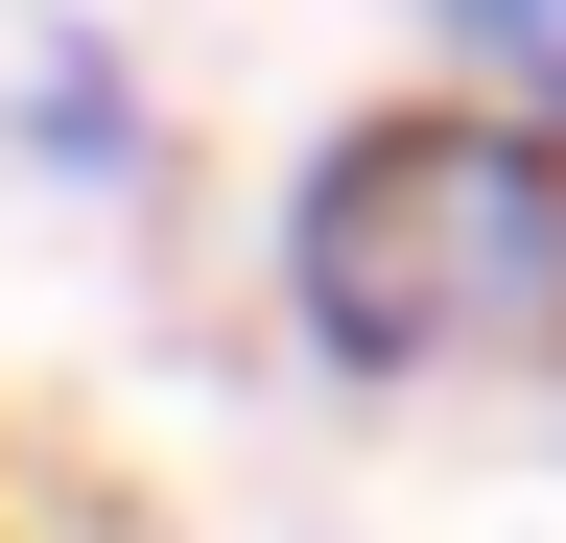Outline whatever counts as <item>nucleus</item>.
<instances>
[{
    "mask_svg": "<svg viewBox=\"0 0 566 543\" xmlns=\"http://www.w3.org/2000/svg\"><path fill=\"white\" fill-rule=\"evenodd\" d=\"M307 378L401 401V378H520L566 355V143L520 95H401V118H331L283 166V237H260Z\"/></svg>",
    "mask_w": 566,
    "mask_h": 543,
    "instance_id": "1",
    "label": "nucleus"
},
{
    "mask_svg": "<svg viewBox=\"0 0 566 543\" xmlns=\"http://www.w3.org/2000/svg\"><path fill=\"white\" fill-rule=\"evenodd\" d=\"M0 143H24L48 189H95V213H118V189H166V118H142V72H118L95 24H24V95H0Z\"/></svg>",
    "mask_w": 566,
    "mask_h": 543,
    "instance_id": "2",
    "label": "nucleus"
},
{
    "mask_svg": "<svg viewBox=\"0 0 566 543\" xmlns=\"http://www.w3.org/2000/svg\"><path fill=\"white\" fill-rule=\"evenodd\" d=\"M424 24H449V48H495V72H520V95L566 72V0H424Z\"/></svg>",
    "mask_w": 566,
    "mask_h": 543,
    "instance_id": "3",
    "label": "nucleus"
}]
</instances>
